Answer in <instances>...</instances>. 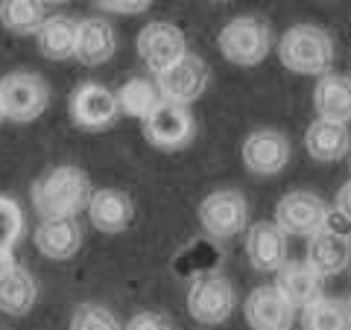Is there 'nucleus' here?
Wrapping results in <instances>:
<instances>
[{
	"mask_svg": "<svg viewBox=\"0 0 351 330\" xmlns=\"http://www.w3.org/2000/svg\"><path fill=\"white\" fill-rule=\"evenodd\" d=\"M211 3H219V0H211Z\"/></svg>",
	"mask_w": 351,
	"mask_h": 330,
	"instance_id": "obj_33",
	"label": "nucleus"
},
{
	"mask_svg": "<svg viewBox=\"0 0 351 330\" xmlns=\"http://www.w3.org/2000/svg\"><path fill=\"white\" fill-rule=\"evenodd\" d=\"M50 103V91L41 76L15 71L0 79V112L12 123H32L44 114Z\"/></svg>",
	"mask_w": 351,
	"mask_h": 330,
	"instance_id": "obj_4",
	"label": "nucleus"
},
{
	"mask_svg": "<svg viewBox=\"0 0 351 330\" xmlns=\"http://www.w3.org/2000/svg\"><path fill=\"white\" fill-rule=\"evenodd\" d=\"M123 330H173V325L167 316H161L156 310H144V313L132 316Z\"/></svg>",
	"mask_w": 351,
	"mask_h": 330,
	"instance_id": "obj_29",
	"label": "nucleus"
},
{
	"mask_svg": "<svg viewBox=\"0 0 351 330\" xmlns=\"http://www.w3.org/2000/svg\"><path fill=\"white\" fill-rule=\"evenodd\" d=\"M278 59L290 73L322 76L331 71V64H334V41L322 27L299 24L281 36Z\"/></svg>",
	"mask_w": 351,
	"mask_h": 330,
	"instance_id": "obj_2",
	"label": "nucleus"
},
{
	"mask_svg": "<svg viewBox=\"0 0 351 330\" xmlns=\"http://www.w3.org/2000/svg\"><path fill=\"white\" fill-rule=\"evenodd\" d=\"M91 193L94 190L88 175L80 167L64 164V167H53L50 173H44L32 184L29 199L41 219H53V216H76L80 211H85Z\"/></svg>",
	"mask_w": 351,
	"mask_h": 330,
	"instance_id": "obj_1",
	"label": "nucleus"
},
{
	"mask_svg": "<svg viewBox=\"0 0 351 330\" xmlns=\"http://www.w3.org/2000/svg\"><path fill=\"white\" fill-rule=\"evenodd\" d=\"M313 108L322 120L348 123L351 120V76H339V73H331V71L316 76Z\"/></svg>",
	"mask_w": 351,
	"mask_h": 330,
	"instance_id": "obj_19",
	"label": "nucleus"
},
{
	"mask_svg": "<svg viewBox=\"0 0 351 330\" xmlns=\"http://www.w3.org/2000/svg\"><path fill=\"white\" fill-rule=\"evenodd\" d=\"M21 237H24V214L15 199L0 196V263H12Z\"/></svg>",
	"mask_w": 351,
	"mask_h": 330,
	"instance_id": "obj_27",
	"label": "nucleus"
},
{
	"mask_svg": "<svg viewBox=\"0 0 351 330\" xmlns=\"http://www.w3.org/2000/svg\"><path fill=\"white\" fill-rule=\"evenodd\" d=\"M234 310V290L223 275H202L188 290V313L199 325H223Z\"/></svg>",
	"mask_w": 351,
	"mask_h": 330,
	"instance_id": "obj_9",
	"label": "nucleus"
},
{
	"mask_svg": "<svg viewBox=\"0 0 351 330\" xmlns=\"http://www.w3.org/2000/svg\"><path fill=\"white\" fill-rule=\"evenodd\" d=\"M138 56L147 64L152 73H161L164 68H170L173 62H179L188 53V41L184 32L170 24V21H152L138 32Z\"/></svg>",
	"mask_w": 351,
	"mask_h": 330,
	"instance_id": "obj_10",
	"label": "nucleus"
},
{
	"mask_svg": "<svg viewBox=\"0 0 351 330\" xmlns=\"http://www.w3.org/2000/svg\"><path fill=\"white\" fill-rule=\"evenodd\" d=\"M44 21L41 0H0V24L15 36H36Z\"/></svg>",
	"mask_w": 351,
	"mask_h": 330,
	"instance_id": "obj_25",
	"label": "nucleus"
},
{
	"mask_svg": "<svg viewBox=\"0 0 351 330\" xmlns=\"http://www.w3.org/2000/svg\"><path fill=\"white\" fill-rule=\"evenodd\" d=\"M0 120H3V112H0Z\"/></svg>",
	"mask_w": 351,
	"mask_h": 330,
	"instance_id": "obj_34",
	"label": "nucleus"
},
{
	"mask_svg": "<svg viewBox=\"0 0 351 330\" xmlns=\"http://www.w3.org/2000/svg\"><path fill=\"white\" fill-rule=\"evenodd\" d=\"M243 313L252 330H290L295 307L278 292V287H255L249 292Z\"/></svg>",
	"mask_w": 351,
	"mask_h": 330,
	"instance_id": "obj_13",
	"label": "nucleus"
},
{
	"mask_svg": "<svg viewBox=\"0 0 351 330\" xmlns=\"http://www.w3.org/2000/svg\"><path fill=\"white\" fill-rule=\"evenodd\" d=\"M44 6H50V3H64V0H41Z\"/></svg>",
	"mask_w": 351,
	"mask_h": 330,
	"instance_id": "obj_32",
	"label": "nucleus"
},
{
	"mask_svg": "<svg viewBox=\"0 0 351 330\" xmlns=\"http://www.w3.org/2000/svg\"><path fill=\"white\" fill-rule=\"evenodd\" d=\"M97 3L114 15H141L149 9L152 0H97Z\"/></svg>",
	"mask_w": 351,
	"mask_h": 330,
	"instance_id": "obj_30",
	"label": "nucleus"
},
{
	"mask_svg": "<svg viewBox=\"0 0 351 330\" xmlns=\"http://www.w3.org/2000/svg\"><path fill=\"white\" fill-rule=\"evenodd\" d=\"M156 88L161 100L191 105L208 88V64L199 56H193V53H184L179 62H173L170 68L156 73Z\"/></svg>",
	"mask_w": 351,
	"mask_h": 330,
	"instance_id": "obj_8",
	"label": "nucleus"
},
{
	"mask_svg": "<svg viewBox=\"0 0 351 330\" xmlns=\"http://www.w3.org/2000/svg\"><path fill=\"white\" fill-rule=\"evenodd\" d=\"M88 216H91V225L103 234H120L132 225L135 219V205L132 199L117 190V187H103V190H94L91 199H88Z\"/></svg>",
	"mask_w": 351,
	"mask_h": 330,
	"instance_id": "obj_15",
	"label": "nucleus"
},
{
	"mask_svg": "<svg viewBox=\"0 0 351 330\" xmlns=\"http://www.w3.org/2000/svg\"><path fill=\"white\" fill-rule=\"evenodd\" d=\"M219 53L240 68H255L272 50V27L255 15H237L219 29Z\"/></svg>",
	"mask_w": 351,
	"mask_h": 330,
	"instance_id": "obj_3",
	"label": "nucleus"
},
{
	"mask_svg": "<svg viewBox=\"0 0 351 330\" xmlns=\"http://www.w3.org/2000/svg\"><path fill=\"white\" fill-rule=\"evenodd\" d=\"M246 255L258 272H278L287 260V234L276 223H255L246 231Z\"/></svg>",
	"mask_w": 351,
	"mask_h": 330,
	"instance_id": "obj_17",
	"label": "nucleus"
},
{
	"mask_svg": "<svg viewBox=\"0 0 351 330\" xmlns=\"http://www.w3.org/2000/svg\"><path fill=\"white\" fill-rule=\"evenodd\" d=\"M117 50V36L108 21L103 18H85L80 21V32H76V53L73 59H80L88 68L106 64Z\"/></svg>",
	"mask_w": 351,
	"mask_h": 330,
	"instance_id": "obj_20",
	"label": "nucleus"
},
{
	"mask_svg": "<svg viewBox=\"0 0 351 330\" xmlns=\"http://www.w3.org/2000/svg\"><path fill=\"white\" fill-rule=\"evenodd\" d=\"M71 330H123L112 310L100 304H80L71 316Z\"/></svg>",
	"mask_w": 351,
	"mask_h": 330,
	"instance_id": "obj_28",
	"label": "nucleus"
},
{
	"mask_svg": "<svg viewBox=\"0 0 351 330\" xmlns=\"http://www.w3.org/2000/svg\"><path fill=\"white\" fill-rule=\"evenodd\" d=\"M302 330H351V307L337 299H316L304 304Z\"/></svg>",
	"mask_w": 351,
	"mask_h": 330,
	"instance_id": "obj_24",
	"label": "nucleus"
},
{
	"mask_svg": "<svg viewBox=\"0 0 351 330\" xmlns=\"http://www.w3.org/2000/svg\"><path fill=\"white\" fill-rule=\"evenodd\" d=\"M114 97H117V108H120V112L129 114V117H138V120H144L152 108L161 103L158 88L152 85L149 79H141V76L123 82Z\"/></svg>",
	"mask_w": 351,
	"mask_h": 330,
	"instance_id": "obj_26",
	"label": "nucleus"
},
{
	"mask_svg": "<svg viewBox=\"0 0 351 330\" xmlns=\"http://www.w3.org/2000/svg\"><path fill=\"white\" fill-rule=\"evenodd\" d=\"M38 299L36 278L18 263H0V313L27 316Z\"/></svg>",
	"mask_w": 351,
	"mask_h": 330,
	"instance_id": "obj_18",
	"label": "nucleus"
},
{
	"mask_svg": "<svg viewBox=\"0 0 351 330\" xmlns=\"http://www.w3.org/2000/svg\"><path fill=\"white\" fill-rule=\"evenodd\" d=\"M276 287L293 307H304L316 299H322V275H316L302 260H284V266L278 269Z\"/></svg>",
	"mask_w": 351,
	"mask_h": 330,
	"instance_id": "obj_21",
	"label": "nucleus"
},
{
	"mask_svg": "<svg viewBox=\"0 0 351 330\" xmlns=\"http://www.w3.org/2000/svg\"><path fill=\"white\" fill-rule=\"evenodd\" d=\"M243 164L255 175H278L290 161V140L276 129H258L243 140Z\"/></svg>",
	"mask_w": 351,
	"mask_h": 330,
	"instance_id": "obj_11",
	"label": "nucleus"
},
{
	"mask_svg": "<svg viewBox=\"0 0 351 330\" xmlns=\"http://www.w3.org/2000/svg\"><path fill=\"white\" fill-rule=\"evenodd\" d=\"M0 330H3V327H0Z\"/></svg>",
	"mask_w": 351,
	"mask_h": 330,
	"instance_id": "obj_36",
	"label": "nucleus"
},
{
	"mask_svg": "<svg viewBox=\"0 0 351 330\" xmlns=\"http://www.w3.org/2000/svg\"><path fill=\"white\" fill-rule=\"evenodd\" d=\"M117 114H120L117 97L108 91L106 85L88 82V85L76 88L73 97H71V117L80 129H91V131L108 129L114 123Z\"/></svg>",
	"mask_w": 351,
	"mask_h": 330,
	"instance_id": "obj_12",
	"label": "nucleus"
},
{
	"mask_svg": "<svg viewBox=\"0 0 351 330\" xmlns=\"http://www.w3.org/2000/svg\"><path fill=\"white\" fill-rule=\"evenodd\" d=\"M328 219H331V211H328L325 199L307 190L287 193L276 207V225L287 237H311L328 225Z\"/></svg>",
	"mask_w": 351,
	"mask_h": 330,
	"instance_id": "obj_6",
	"label": "nucleus"
},
{
	"mask_svg": "<svg viewBox=\"0 0 351 330\" xmlns=\"http://www.w3.org/2000/svg\"><path fill=\"white\" fill-rule=\"evenodd\" d=\"M351 135L346 123H334V120H313L304 131V147L307 155L313 161H339L348 152Z\"/></svg>",
	"mask_w": 351,
	"mask_h": 330,
	"instance_id": "obj_22",
	"label": "nucleus"
},
{
	"mask_svg": "<svg viewBox=\"0 0 351 330\" xmlns=\"http://www.w3.org/2000/svg\"><path fill=\"white\" fill-rule=\"evenodd\" d=\"M351 260V240L346 234L331 228V219L328 225L319 228L316 234H311V243H307V266L322 278H331V275L343 272Z\"/></svg>",
	"mask_w": 351,
	"mask_h": 330,
	"instance_id": "obj_14",
	"label": "nucleus"
},
{
	"mask_svg": "<svg viewBox=\"0 0 351 330\" xmlns=\"http://www.w3.org/2000/svg\"><path fill=\"white\" fill-rule=\"evenodd\" d=\"M76 32H80V21H73L71 15H50L41 21L36 38L50 62H64L73 59L76 53Z\"/></svg>",
	"mask_w": 351,
	"mask_h": 330,
	"instance_id": "obj_23",
	"label": "nucleus"
},
{
	"mask_svg": "<svg viewBox=\"0 0 351 330\" xmlns=\"http://www.w3.org/2000/svg\"><path fill=\"white\" fill-rule=\"evenodd\" d=\"M144 123V138L156 149H184L196 135V120L188 105L161 100L152 112L141 120Z\"/></svg>",
	"mask_w": 351,
	"mask_h": 330,
	"instance_id": "obj_5",
	"label": "nucleus"
},
{
	"mask_svg": "<svg viewBox=\"0 0 351 330\" xmlns=\"http://www.w3.org/2000/svg\"><path fill=\"white\" fill-rule=\"evenodd\" d=\"M348 170H351V161H348Z\"/></svg>",
	"mask_w": 351,
	"mask_h": 330,
	"instance_id": "obj_35",
	"label": "nucleus"
},
{
	"mask_svg": "<svg viewBox=\"0 0 351 330\" xmlns=\"http://www.w3.org/2000/svg\"><path fill=\"white\" fill-rule=\"evenodd\" d=\"M337 214L346 219V223H351V181H346L343 187H339L337 193Z\"/></svg>",
	"mask_w": 351,
	"mask_h": 330,
	"instance_id": "obj_31",
	"label": "nucleus"
},
{
	"mask_svg": "<svg viewBox=\"0 0 351 330\" xmlns=\"http://www.w3.org/2000/svg\"><path fill=\"white\" fill-rule=\"evenodd\" d=\"M199 223L211 237H237L249 225V202L237 190H214L199 202Z\"/></svg>",
	"mask_w": 351,
	"mask_h": 330,
	"instance_id": "obj_7",
	"label": "nucleus"
},
{
	"mask_svg": "<svg viewBox=\"0 0 351 330\" xmlns=\"http://www.w3.org/2000/svg\"><path fill=\"white\" fill-rule=\"evenodd\" d=\"M32 240H36V249L44 257L68 260L82 246V228L76 223V216H53V219H41Z\"/></svg>",
	"mask_w": 351,
	"mask_h": 330,
	"instance_id": "obj_16",
	"label": "nucleus"
}]
</instances>
